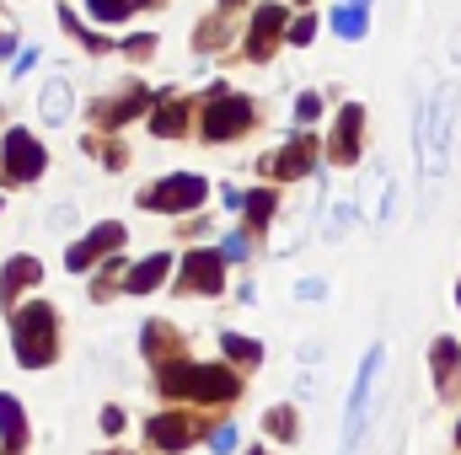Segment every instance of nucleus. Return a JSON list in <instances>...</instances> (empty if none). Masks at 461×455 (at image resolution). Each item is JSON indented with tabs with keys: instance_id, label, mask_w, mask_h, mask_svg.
Instances as JSON below:
<instances>
[{
	"instance_id": "obj_8",
	"label": "nucleus",
	"mask_w": 461,
	"mask_h": 455,
	"mask_svg": "<svg viewBox=\"0 0 461 455\" xmlns=\"http://www.w3.org/2000/svg\"><path fill=\"white\" fill-rule=\"evenodd\" d=\"M221 284H226V257L210 246H194L177 268V290L183 295H221Z\"/></svg>"
},
{
	"instance_id": "obj_18",
	"label": "nucleus",
	"mask_w": 461,
	"mask_h": 455,
	"mask_svg": "<svg viewBox=\"0 0 461 455\" xmlns=\"http://www.w3.org/2000/svg\"><path fill=\"white\" fill-rule=\"evenodd\" d=\"M183 129H188V103L183 97H161L156 113H150V134L156 139H177Z\"/></svg>"
},
{
	"instance_id": "obj_31",
	"label": "nucleus",
	"mask_w": 461,
	"mask_h": 455,
	"mask_svg": "<svg viewBox=\"0 0 461 455\" xmlns=\"http://www.w3.org/2000/svg\"><path fill=\"white\" fill-rule=\"evenodd\" d=\"M247 246H252V236H247V230H236V236H226L221 257H226V263H236V257H247Z\"/></svg>"
},
{
	"instance_id": "obj_23",
	"label": "nucleus",
	"mask_w": 461,
	"mask_h": 455,
	"mask_svg": "<svg viewBox=\"0 0 461 455\" xmlns=\"http://www.w3.org/2000/svg\"><path fill=\"white\" fill-rule=\"evenodd\" d=\"M365 27H370V22H365V5H339V11H333V32L348 38V43H359Z\"/></svg>"
},
{
	"instance_id": "obj_24",
	"label": "nucleus",
	"mask_w": 461,
	"mask_h": 455,
	"mask_svg": "<svg viewBox=\"0 0 461 455\" xmlns=\"http://www.w3.org/2000/svg\"><path fill=\"white\" fill-rule=\"evenodd\" d=\"M241 210H247V236H263L268 215H274V193H268V188H258V193H252Z\"/></svg>"
},
{
	"instance_id": "obj_37",
	"label": "nucleus",
	"mask_w": 461,
	"mask_h": 455,
	"mask_svg": "<svg viewBox=\"0 0 461 455\" xmlns=\"http://www.w3.org/2000/svg\"><path fill=\"white\" fill-rule=\"evenodd\" d=\"M322 295H328L322 279H306V284H301V300H322Z\"/></svg>"
},
{
	"instance_id": "obj_33",
	"label": "nucleus",
	"mask_w": 461,
	"mask_h": 455,
	"mask_svg": "<svg viewBox=\"0 0 461 455\" xmlns=\"http://www.w3.org/2000/svg\"><path fill=\"white\" fill-rule=\"evenodd\" d=\"M92 145L103 150V166H123V161H129V150H123V145H103V139H92Z\"/></svg>"
},
{
	"instance_id": "obj_41",
	"label": "nucleus",
	"mask_w": 461,
	"mask_h": 455,
	"mask_svg": "<svg viewBox=\"0 0 461 455\" xmlns=\"http://www.w3.org/2000/svg\"><path fill=\"white\" fill-rule=\"evenodd\" d=\"M0 455H16V451H0Z\"/></svg>"
},
{
	"instance_id": "obj_40",
	"label": "nucleus",
	"mask_w": 461,
	"mask_h": 455,
	"mask_svg": "<svg viewBox=\"0 0 461 455\" xmlns=\"http://www.w3.org/2000/svg\"><path fill=\"white\" fill-rule=\"evenodd\" d=\"M221 5H236V0H221Z\"/></svg>"
},
{
	"instance_id": "obj_19",
	"label": "nucleus",
	"mask_w": 461,
	"mask_h": 455,
	"mask_svg": "<svg viewBox=\"0 0 461 455\" xmlns=\"http://www.w3.org/2000/svg\"><path fill=\"white\" fill-rule=\"evenodd\" d=\"M0 445H5V451H16V455H22V445H27L22 402H16V397H5V391H0Z\"/></svg>"
},
{
	"instance_id": "obj_2",
	"label": "nucleus",
	"mask_w": 461,
	"mask_h": 455,
	"mask_svg": "<svg viewBox=\"0 0 461 455\" xmlns=\"http://www.w3.org/2000/svg\"><path fill=\"white\" fill-rule=\"evenodd\" d=\"M11 348H16V364L22 370L54 364V353H59V317H54V306H43V300L22 306L11 317Z\"/></svg>"
},
{
	"instance_id": "obj_34",
	"label": "nucleus",
	"mask_w": 461,
	"mask_h": 455,
	"mask_svg": "<svg viewBox=\"0 0 461 455\" xmlns=\"http://www.w3.org/2000/svg\"><path fill=\"white\" fill-rule=\"evenodd\" d=\"M150 49H156V38H150V32H145V38H129V43H123V54H129V59H145Z\"/></svg>"
},
{
	"instance_id": "obj_38",
	"label": "nucleus",
	"mask_w": 461,
	"mask_h": 455,
	"mask_svg": "<svg viewBox=\"0 0 461 455\" xmlns=\"http://www.w3.org/2000/svg\"><path fill=\"white\" fill-rule=\"evenodd\" d=\"M344 5H365V0H344Z\"/></svg>"
},
{
	"instance_id": "obj_14",
	"label": "nucleus",
	"mask_w": 461,
	"mask_h": 455,
	"mask_svg": "<svg viewBox=\"0 0 461 455\" xmlns=\"http://www.w3.org/2000/svg\"><path fill=\"white\" fill-rule=\"evenodd\" d=\"M359 134H365V108H359V103H348L344 113H339L333 139H328V156H333L339 166H354V161H359Z\"/></svg>"
},
{
	"instance_id": "obj_7",
	"label": "nucleus",
	"mask_w": 461,
	"mask_h": 455,
	"mask_svg": "<svg viewBox=\"0 0 461 455\" xmlns=\"http://www.w3.org/2000/svg\"><path fill=\"white\" fill-rule=\"evenodd\" d=\"M0 166H5V177L11 183H38L43 177V166H49V156H43V145H38V134L32 129H11L5 134V145H0Z\"/></svg>"
},
{
	"instance_id": "obj_4",
	"label": "nucleus",
	"mask_w": 461,
	"mask_h": 455,
	"mask_svg": "<svg viewBox=\"0 0 461 455\" xmlns=\"http://www.w3.org/2000/svg\"><path fill=\"white\" fill-rule=\"evenodd\" d=\"M252 123H258L252 97H230L226 86H210V103H204V118H199V134H204L210 145H226L236 134H247Z\"/></svg>"
},
{
	"instance_id": "obj_12",
	"label": "nucleus",
	"mask_w": 461,
	"mask_h": 455,
	"mask_svg": "<svg viewBox=\"0 0 461 455\" xmlns=\"http://www.w3.org/2000/svg\"><path fill=\"white\" fill-rule=\"evenodd\" d=\"M279 38H285V5H258L252 11V27H247V54L252 59H268Z\"/></svg>"
},
{
	"instance_id": "obj_16",
	"label": "nucleus",
	"mask_w": 461,
	"mask_h": 455,
	"mask_svg": "<svg viewBox=\"0 0 461 455\" xmlns=\"http://www.w3.org/2000/svg\"><path fill=\"white\" fill-rule=\"evenodd\" d=\"M167 273H172V257H167V252H150V257H140V263L123 273V290H129V295H150V290L167 284Z\"/></svg>"
},
{
	"instance_id": "obj_43",
	"label": "nucleus",
	"mask_w": 461,
	"mask_h": 455,
	"mask_svg": "<svg viewBox=\"0 0 461 455\" xmlns=\"http://www.w3.org/2000/svg\"><path fill=\"white\" fill-rule=\"evenodd\" d=\"M252 455H263V451H252Z\"/></svg>"
},
{
	"instance_id": "obj_25",
	"label": "nucleus",
	"mask_w": 461,
	"mask_h": 455,
	"mask_svg": "<svg viewBox=\"0 0 461 455\" xmlns=\"http://www.w3.org/2000/svg\"><path fill=\"white\" fill-rule=\"evenodd\" d=\"M268 434L274 440H285V445H295V434H301V424H295V407H268Z\"/></svg>"
},
{
	"instance_id": "obj_15",
	"label": "nucleus",
	"mask_w": 461,
	"mask_h": 455,
	"mask_svg": "<svg viewBox=\"0 0 461 455\" xmlns=\"http://www.w3.org/2000/svg\"><path fill=\"white\" fill-rule=\"evenodd\" d=\"M32 284H43V263L38 257H11L0 268V306H16L22 290H32Z\"/></svg>"
},
{
	"instance_id": "obj_21",
	"label": "nucleus",
	"mask_w": 461,
	"mask_h": 455,
	"mask_svg": "<svg viewBox=\"0 0 461 455\" xmlns=\"http://www.w3.org/2000/svg\"><path fill=\"white\" fill-rule=\"evenodd\" d=\"M221 353H226L230 364H263V343L258 338H241V333H221Z\"/></svg>"
},
{
	"instance_id": "obj_28",
	"label": "nucleus",
	"mask_w": 461,
	"mask_h": 455,
	"mask_svg": "<svg viewBox=\"0 0 461 455\" xmlns=\"http://www.w3.org/2000/svg\"><path fill=\"white\" fill-rule=\"evenodd\" d=\"M118 273H123V263H108V268H103V273H97V284H92V295H97V300H108V295H113L118 290Z\"/></svg>"
},
{
	"instance_id": "obj_11",
	"label": "nucleus",
	"mask_w": 461,
	"mask_h": 455,
	"mask_svg": "<svg viewBox=\"0 0 461 455\" xmlns=\"http://www.w3.org/2000/svg\"><path fill=\"white\" fill-rule=\"evenodd\" d=\"M312 166H317V139H306V134H295L290 145H279L274 156H263V177H274V183H295Z\"/></svg>"
},
{
	"instance_id": "obj_10",
	"label": "nucleus",
	"mask_w": 461,
	"mask_h": 455,
	"mask_svg": "<svg viewBox=\"0 0 461 455\" xmlns=\"http://www.w3.org/2000/svg\"><path fill=\"white\" fill-rule=\"evenodd\" d=\"M129 241V230L118 226V220H103V226H92L81 241H70V252H65V268L70 273H81V268H92L97 257H108V252H118Z\"/></svg>"
},
{
	"instance_id": "obj_9",
	"label": "nucleus",
	"mask_w": 461,
	"mask_h": 455,
	"mask_svg": "<svg viewBox=\"0 0 461 455\" xmlns=\"http://www.w3.org/2000/svg\"><path fill=\"white\" fill-rule=\"evenodd\" d=\"M145 440H150L156 451H167V455H183L188 445L204 440V418H199V413H161V418H150Z\"/></svg>"
},
{
	"instance_id": "obj_32",
	"label": "nucleus",
	"mask_w": 461,
	"mask_h": 455,
	"mask_svg": "<svg viewBox=\"0 0 461 455\" xmlns=\"http://www.w3.org/2000/svg\"><path fill=\"white\" fill-rule=\"evenodd\" d=\"M285 38H290V43H312V38H317V16H301L295 27H285Z\"/></svg>"
},
{
	"instance_id": "obj_30",
	"label": "nucleus",
	"mask_w": 461,
	"mask_h": 455,
	"mask_svg": "<svg viewBox=\"0 0 461 455\" xmlns=\"http://www.w3.org/2000/svg\"><path fill=\"white\" fill-rule=\"evenodd\" d=\"M317 113H322V97H317V92H301V103H295V123H312Z\"/></svg>"
},
{
	"instance_id": "obj_13",
	"label": "nucleus",
	"mask_w": 461,
	"mask_h": 455,
	"mask_svg": "<svg viewBox=\"0 0 461 455\" xmlns=\"http://www.w3.org/2000/svg\"><path fill=\"white\" fill-rule=\"evenodd\" d=\"M150 103V92L140 86V81H129L118 97H103V103H92V118H97V129H118V123H129V118L140 113Z\"/></svg>"
},
{
	"instance_id": "obj_3",
	"label": "nucleus",
	"mask_w": 461,
	"mask_h": 455,
	"mask_svg": "<svg viewBox=\"0 0 461 455\" xmlns=\"http://www.w3.org/2000/svg\"><path fill=\"white\" fill-rule=\"evenodd\" d=\"M451 123H456V86H440L429 97V113H419V161L429 177L446 172V156H451Z\"/></svg>"
},
{
	"instance_id": "obj_36",
	"label": "nucleus",
	"mask_w": 461,
	"mask_h": 455,
	"mask_svg": "<svg viewBox=\"0 0 461 455\" xmlns=\"http://www.w3.org/2000/svg\"><path fill=\"white\" fill-rule=\"evenodd\" d=\"M32 65H38V49H22V54H16V70H11V76H27Z\"/></svg>"
},
{
	"instance_id": "obj_20",
	"label": "nucleus",
	"mask_w": 461,
	"mask_h": 455,
	"mask_svg": "<svg viewBox=\"0 0 461 455\" xmlns=\"http://www.w3.org/2000/svg\"><path fill=\"white\" fill-rule=\"evenodd\" d=\"M456 375H461V348L451 338L435 343V380H440V391H456Z\"/></svg>"
},
{
	"instance_id": "obj_42",
	"label": "nucleus",
	"mask_w": 461,
	"mask_h": 455,
	"mask_svg": "<svg viewBox=\"0 0 461 455\" xmlns=\"http://www.w3.org/2000/svg\"><path fill=\"white\" fill-rule=\"evenodd\" d=\"M456 445H461V429H456Z\"/></svg>"
},
{
	"instance_id": "obj_17",
	"label": "nucleus",
	"mask_w": 461,
	"mask_h": 455,
	"mask_svg": "<svg viewBox=\"0 0 461 455\" xmlns=\"http://www.w3.org/2000/svg\"><path fill=\"white\" fill-rule=\"evenodd\" d=\"M140 348H145V359L161 370V364H172V359L183 353V338H177L167 322H145V338H140Z\"/></svg>"
},
{
	"instance_id": "obj_6",
	"label": "nucleus",
	"mask_w": 461,
	"mask_h": 455,
	"mask_svg": "<svg viewBox=\"0 0 461 455\" xmlns=\"http://www.w3.org/2000/svg\"><path fill=\"white\" fill-rule=\"evenodd\" d=\"M381 364H386V348L375 343V348L365 353V364H359V380H354V391H348L344 455H354V451H359V434H365V424H370V391H375V375H381Z\"/></svg>"
},
{
	"instance_id": "obj_1",
	"label": "nucleus",
	"mask_w": 461,
	"mask_h": 455,
	"mask_svg": "<svg viewBox=\"0 0 461 455\" xmlns=\"http://www.w3.org/2000/svg\"><path fill=\"white\" fill-rule=\"evenodd\" d=\"M156 386L167 391V397H188V402H236L241 397V375L226 370V364H188V359H172V364H161L156 370Z\"/></svg>"
},
{
	"instance_id": "obj_44",
	"label": "nucleus",
	"mask_w": 461,
	"mask_h": 455,
	"mask_svg": "<svg viewBox=\"0 0 461 455\" xmlns=\"http://www.w3.org/2000/svg\"><path fill=\"white\" fill-rule=\"evenodd\" d=\"M456 295H461V290H456Z\"/></svg>"
},
{
	"instance_id": "obj_27",
	"label": "nucleus",
	"mask_w": 461,
	"mask_h": 455,
	"mask_svg": "<svg viewBox=\"0 0 461 455\" xmlns=\"http://www.w3.org/2000/svg\"><path fill=\"white\" fill-rule=\"evenodd\" d=\"M221 43H226V22H221V16L194 32V49H221Z\"/></svg>"
},
{
	"instance_id": "obj_26",
	"label": "nucleus",
	"mask_w": 461,
	"mask_h": 455,
	"mask_svg": "<svg viewBox=\"0 0 461 455\" xmlns=\"http://www.w3.org/2000/svg\"><path fill=\"white\" fill-rule=\"evenodd\" d=\"M86 5H92L97 22H123V16H134L140 5H150V0H86Z\"/></svg>"
},
{
	"instance_id": "obj_5",
	"label": "nucleus",
	"mask_w": 461,
	"mask_h": 455,
	"mask_svg": "<svg viewBox=\"0 0 461 455\" xmlns=\"http://www.w3.org/2000/svg\"><path fill=\"white\" fill-rule=\"evenodd\" d=\"M204 199H210V183H204L199 172H177V177L150 183V188L140 193V210H150V215H188V210H199Z\"/></svg>"
},
{
	"instance_id": "obj_29",
	"label": "nucleus",
	"mask_w": 461,
	"mask_h": 455,
	"mask_svg": "<svg viewBox=\"0 0 461 455\" xmlns=\"http://www.w3.org/2000/svg\"><path fill=\"white\" fill-rule=\"evenodd\" d=\"M210 451H215V455H230V451H236V424H221V429L210 434Z\"/></svg>"
},
{
	"instance_id": "obj_39",
	"label": "nucleus",
	"mask_w": 461,
	"mask_h": 455,
	"mask_svg": "<svg viewBox=\"0 0 461 455\" xmlns=\"http://www.w3.org/2000/svg\"><path fill=\"white\" fill-rule=\"evenodd\" d=\"M108 455H129V451H108Z\"/></svg>"
},
{
	"instance_id": "obj_35",
	"label": "nucleus",
	"mask_w": 461,
	"mask_h": 455,
	"mask_svg": "<svg viewBox=\"0 0 461 455\" xmlns=\"http://www.w3.org/2000/svg\"><path fill=\"white\" fill-rule=\"evenodd\" d=\"M103 434H123V407H103Z\"/></svg>"
},
{
	"instance_id": "obj_22",
	"label": "nucleus",
	"mask_w": 461,
	"mask_h": 455,
	"mask_svg": "<svg viewBox=\"0 0 461 455\" xmlns=\"http://www.w3.org/2000/svg\"><path fill=\"white\" fill-rule=\"evenodd\" d=\"M38 113H43V123H65V118H70V86H65V81H49Z\"/></svg>"
}]
</instances>
